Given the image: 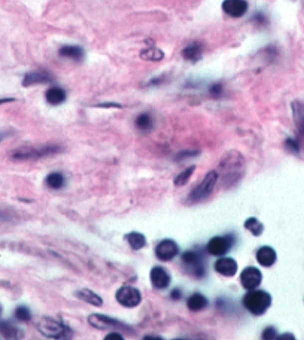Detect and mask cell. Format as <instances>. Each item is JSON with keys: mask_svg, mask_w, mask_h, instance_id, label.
Wrapping results in <instances>:
<instances>
[{"mask_svg": "<svg viewBox=\"0 0 304 340\" xmlns=\"http://www.w3.org/2000/svg\"><path fill=\"white\" fill-rule=\"evenodd\" d=\"M261 281H263V275H261V272H260L257 267H254V266L245 267L243 272L240 273V284H242V287H243L245 290H248V291L257 288V287L261 284Z\"/></svg>", "mask_w": 304, "mask_h": 340, "instance_id": "8fae6325", "label": "cell"}, {"mask_svg": "<svg viewBox=\"0 0 304 340\" xmlns=\"http://www.w3.org/2000/svg\"><path fill=\"white\" fill-rule=\"evenodd\" d=\"M170 297H172V300H179L181 299V290H173L170 293Z\"/></svg>", "mask_w": 304, "mask_h": 340, "instance_id": "d590c367", "label": "cell"}, {"mask_svg": "<svg viewBox=\"0 0 304 340\" xmlns=\"http://www.w3.org/2000/svg\"><path fill=\"white\" fill-rule=\"evenodd\" d=\"M245 228H246L248 231H251L254 236H260V234L264 231L263 223L258 221L257 218H248V220L245 221Z\"/></svg>", "mask_w": 304, "mask_h": 340, "instance_id": "4316f807", "label": "cell"}, {"mask_svg": "<svg viewBox=\"0 0 304 340\" xmlns=\"http://www.w3.org/2000/svg\"><path fill=\"white\" fill-rule=\"evenodd\" d=\"M60 55L70 58V60H75V61H81L84 58V49L81 46H73V45L69 46L67 45V46H63L60 49Z\"/></svg>", "mask_w": 304, "mask_h": 340, "instance_id": "7402d4cb", "label": "cell"}, {"mask_svg": "<svg viewBox=\"0 0 304 340\" xmlns=\"http://www.w3.org/2000/svg\"><path fill=\"white\" fill-rule=\"evenodd\" d=\"M199 151H182L176 155V160H185V158H191V157H197Z\"/></svg>", "mask_w": 304, "mask_h": 340, "instance_id": "4dcf8cb0", "label": "cell"}, {"mask_svg": "<svg viewBox=\"0 0 304 340\" xmlns=\"http://www.w3.org/2000/svg\"><path fill=\"white\" fill-rule=\"evenodd\" d=\"M1 139H3V136H1V134H0V142H1Z\"/></svg>", "mask_w": 304, "mask_h": 340, "instance_id": "ab89813d", "label": "cell"}, {"mask_svg": "<svg viewBox=\"0 0 304 340\" xmlns=\"http://www.w3.org/2000/svg\"><path fill=\"white\" fill-rule=\"evenodd\" d=\"M15 318H16L18 321H24V323H27V321H30V320H31V312H30V309H28V308H25V306H19V308H16V311H15Z\"/></svg>", "mask_w": 304, "mask_h": 340, "instance_id": "f1b7e54d", "label": "cell"}, {"mask_svg": "<svg viewBox=\"0 0 304 340\" xmlns=\"http://www.w3.org/2000/svg\"><path fill=\"white\" fill-rule=\"evenodd\" d=\"M219 172L222 176V184L224 187L230 188L236 185L245 172V158L239 151H228L221 163H219Z\"/></svg>", "mask_w": 304, "mask_h": 340, "instance_id": "6da1fadb", "label": "cell"}, {"mask_svg": "<svg viewBox=\"0 0 304 340\" xmlns=\"http://www.w3.org/2000/svg\"><path fill=\"white\" fill-rule=\"evenodd\" d=\"M234 245V237L231 234H227V236H216V237H212L207 245H206V251L210 254V255H216V257H222L225 255Z\"/></svg>", "mask_w": 304, "mask_h": 340, "instance_id": "52a82bcc", "label": "cell"}, {"mask_svg": "<svg viewBox=\"0 0 304 340\" xmlns=\"http://www.w3.org/2000/svg\"><path fill=\"white\" fill-rule=\"evenodd\" d=\"M218 179H219L218 172H216V170H209V172L204 175L202 182L190 193V196H188V199H187L188 203L193 205V203H199V202H202L204 199H207V197L212 194V191L215 190V187H216V184H218Z\"/></svg>", "mask_w": 304, "mask_h": 340, "instance_id": "277c9868", "label": "cell"}, {"mask_svg": "<svg viewBox=\"0 0 304 340\" xmlns=\"http://www.w3.org/2000/svg\"><path fill=\"white\" fill-rule=\"evenodd\" d=\"M202 43H199V42H194V43H190L184 51H182V57L185 58V60H190V61H193V63H196V61H199L200 58H202Z\"/></svg>", "mask_w": 304, "mask_h": 340, "instance_id": "d6986e66", "label": "cell"}, {"mask_svg": "<svg viewBox=\"0 0 304 340\" xmlns=\"http://www.w3.org/2000/svg\"><path fill=\"white\" fill-rule=\"evenodd\" d=\"M140 57L143 60H149V61H158L164 57V52L158 48H146L140 52Z\"/></svg>", "mask_w": 304, "mask_h": 340, "instance_id": "d4e9b609", "label": "cell"}, {"mask_svg": "<svg viewBox=\"0 0 304 340\" xmlns=\"http://www.w3.org/2000/svg\"><path fill=\"white\" fill-rule=\"evenodd\" d=\"M118 303L124 308H136L142 302V294L137 288L131 285H122L115 294Z\"/></svg>", "mask_w": 304, "mask_h": 340, "instance_id": "ba28073f", "label": "cell"}, {"mask_svg": "<svg viewBox=\"0 0 304 340\" xmlns=\"http://www.w3.org/2000/svg\"><path fill=\"white\" fill-rule=\"evenodd\" d=\"M222 10L233 18H240L248 12V3L245 0H224Z\"/></svg>", "mask_w": 304, "mask_h": 340, "instance_id": "4fadbf2b", "label": "cell"}, {"mask_svg": "<svg viewBox=\"0 0 304 340\" xmlns=\"http://www.w3.org/2000/svg\"><path fill=\"white\" fill-rule=\"evenodd\" d=\"M194 170H196V166H190L188 169L182 170V172H181V173L175 178L173 184H175L176 187H184V185L190 181V178L193 176Z\"/></svg>", "mask_w": 304, "mask_h": 340, "instance_id": "484cf974", "label": "cell"}, {"mask_svg": "<svg viewBox=\"0 0 304 340\" xmlns=\"http://www.w3.org/2000/svg\"><path fill=\"white\" fill-rule=\"evenodd\" d=\"M243 308L246 311H249L252 315H263L266 314V311L270 308L272 305V296L264 291V290H249V293H246V296L242 300Z\"/></svg>", "mask_w": 304, "mask_h": 340, "instance_id": "7a4b0ae2", "label": "cell"}, {"mask_svg": "<svg viewBox=\"0 0 304 340\" xmlns=\"http://www.w3.org/2000/svg\"><path fill=\"white\" fill-rule=\"evenodd\" d=\"M46 185L51 188V190H60L64 187L66 184V179H64V175L60 173V172H52L46 176Z\"/></svg>", "mask_w": 304, "mask_h": 340, "instance_id": "603a6c76", "label": "cell"}, {"mask_svg": "<svg viewBox=\"0 0 304 340\" xmlns=\"http://www.w3.org/2000/svg\"><path fill=\"white\" fill-rule=\"evenodd\" d=\"M255 258L263 267H270V266H273L276 263L278 255H276V251L272 246H261L257 251Z\"/></svg>", "mask_w": 304, "mask_h": 340, "instance_id": "9a60e30c", "label": "cell"}, {"mask_svg": "<svg viewBox=\"0 0 304 340\" xmlns=\"http://www.w3.org/2000/svg\"><path fill=\"white\" fill-rule=\"evenodd\" d=\"M209 91H210L212 96L218 97V96H221V93H222V85H221V84H213V85H210Z\"/></svg>", "mask_w": 304, "mask_h": 340, "instance_id": "1f68e13d", "label": "cell"}, {"mask_svg": "<svg viewBox=\"0 0 304 340\" xmlns=\"http://www.w3.org/2000/svg\"><path fill=\"white\" fill-rule=\"evenodd\" d=\"M134 124H136V127H137L139 130H149V128H152L154 121H152V116H151L149 113H140V115L136 118Z\"/></svg>", "mask_w": 304, "mask_h": 340, "instance_id": "83f0119b", "label": "cell"}, {"mask_svg": "<svg viewBox=\"0 0 304 340\" xmlns=\"http://www.w3.org/2000/svg\"><path fill=\"white\" fill-rule=\"evenodd\" d=\"M182 263L188 267V272L194 278H203L204 276V266H203V257L199 251H187L182 254Z\"/></svg>", "mask_w": 304, "mask_h": 340, "instance_id": "9c48e42d", "label": "cell"}, {"mask_svg": "<svg viewBox=\"0 0 304 340\" xmlns=\"http://www.w3.org/2000/svg\"><path fill=\"white\" fill-rule=\"evenodd\" d=\"M45 99H46V102H48L49 105L57 106V105H61V103L66 102L67 94H66V91H64L63 88H60V87H51V88L46 91Z\"/></svg>", "mask_w": 304, "mask_h": 340, "instance_id": "e0dca14e", "label": "cell"}, {"mask_svg": "<svg viewBox=\"0 0 304 340\" xmlns=\"http://www.w3.org/2000/svg\"><path fill=\"white\" fill-rule=\"evenodd\" d=\"M207 305H209V300H207L203 294H200V293H194V294L190 296L188 300H187V306H188V309L193 311V312H197V311L206 309Z\"/></svg>", "mask_w": 304, "mask_h": 340, "instance_id": "ac0fdd59", "label": "cell"}, {"mask_svg": "<svg viewBox=\"0 0 304 340\" xmlns=\"http://www.w3.org/2000/svg\"><path fill=\"white\" fill-rule=\"evenodd\" d=\"M149 278H151V282L155 288L158 290H166L170 282H172V278H170V273L161 267V266H155L151 269V273H149Z\"/></svg>", "mask_w": 304, "mask_h": 340, "instance_id": "7c38bea8", "label": "cell"}, {"mask_svg": "<svg viewBox=\"0 0 304 340\" xmlns=\"http://www.w3.org/2000/svg\"><path fill=\"white\" fill-rule=\"evenodd\" d=\"M76 296H78L81 300L87 302L88 305H93V306H97V308H100L101 305H103V300H101L100 296H99L97 293L91 291V290H87V288L79 290V291H76Z\"/></svg>", "mask_w": 304, "mask_h": 340, "instance_id": "ffe728a7", "label": "cell"}, {"mask_svg": "<svg viewBox=\"0 0 304 340\" xmlns=\"http://www.w3.org/2000/svg\"><path fill=\"white\" fill-rule=\"evenodd\" d=\"M0 333L7 338V339H16L21 336V332L18 327H15L12 323L9 321H0Z\"/></svg>", "mask_w": 304, "mask_h": 340, "instance_id": "cb8c5ba5", "label": "cell"}, {"mask_svg": "<svg viewBox=\"0 0 304 340\" xmlns=\"http://www.w3.org/2000/svg\"><path fill=\"white\" fill-rule=\"evenodd\" d=\"M287 146L293 151V152H299V143L294 139H287Z\"/></svg>", "mask_w": 304, "mask_h": 340, "instance_id": "d6a6232c", "label": "cell"}, {"mask_svg": "<svg viewBox=\"0 0 304 340\" xmlns=\"http://www.w3.org/2000/svg\"><path fill=\"white\" fill-rule=\"evenodd\" d=\"M104 339H106V340H110V339H119V340H122V339H124V336H122V335H119V333H116V332H115V333H109V335H106V336H104Z\"/></svg>", "mask_w": 304, "mask_h": 340, "instance_id": "e575fe53", "label": "cell"}, {"mask_svg": "<svg viewBox=\"0 0 304 340\" xmlns=\"http://www.w3.org/2000/svg\"><path fill=\"white\" fill-rule=\"evenodd\" d=\"M213 269H215V272H218L219 275L228 276V278H230V276H234V275H236V272H237V263H236V260L222 255L221 258H218V260L215 261Z\"/></svg>", "mask_w": 304, "mask_h": 340, "instance_id": "5bb4252c", "label": "cell"}, {"mask_svg": "<svg viewBox=\"0 0 304 340\" xmlns=\"http://www.w3.org/2000/svg\"><path fill=\"white\" fill-rule=\"evenodd\" d=\"M61 148L60 146H55V145H46V146H39V148H21V149H16L13 151L12 154V158L13 160H18V161H34V160H39V158H43V157H49V155H54L60 151Z\"/></svg>", "mask_w": 304, "mask_h": 340, "instance_id": "5b68a950", "label": "cell"}, {"mask_svg": "<svg viewBox=\"0 0 304 340\" xmlns=\"http://www.w3.org/2000/svg\"><path fill=\"white\" fill-rule=\"evenodd\" d=\"M48 82H52V76L48 72L37 70V72H31V73L25 75L22 85L30 87V85H37V84H48Z\"/></svg>", "mask_w": 304, "mask_h": 340, "instance_id": "2e32d148", "label": "cell"}, {"mask_svg": "<svg viewBox=\"0 0 304 340\" xmlns=\"http://www.w3.org/2000/svg\"><path fill=\"white\" fill-rule=\"evenodd\" d=\"M88 324L93 326L94 329H99V330H116V332H131L133 333V329L122 324L121 321L115 320V318H110L107 315H101V314H93L88 317Z\"/></svg>", "mask_w": 304, "mask_h": 340, "instance_id": "8992f818", "label": "cell"}, {"mask_svg": "<svg viewBox=\"0 0 304 340\" xmlns=\"http://www.w3.org/2000/svg\"><path fill=\"white\" fill-rule=\"evenodd\" d=\"M37 329H39V332L43 336L51 338V339H67V338L72 336V329L70 327H67L60 320L49 318V317H43L37 323Z\"/></svg>", "mask_w": 304, "mask_h": 340, "instance_id": "3957f363", "label": "cell"}, {"mask_svg": "<svg viewBox=\"0 0 304 340\" xmlns=\"http://www.w3.org/2000/svg\"><path fill=\"white\" fill-rule=\"evenodd\" d=\"M9 102H12V99H0V105H3V103H9Z\"/></svg>", "mask_w": 304, "mask_h": 340, "instance_id": "74e56055", "label": "cell"}, {"mask_svg": "<svg viewBox=\"0 0 304 340\" xmlns=\"http://www.w3.org/2000/svg\"><path fill=\"white\" fill-rule=\"evenodd\" d=\"M179 254V246L172 239H164L155 246V257L161 261H170Z\"/></svg>", "mask_w": 304, "mask_h": 340, "instance_id": "30bf717a", "label": "cell"}, {"mask_svg": "<svg viewBox=\"0 0 304 340\" xmlns=\"http://www.w3.org/2000/svg\"><path fill=\"white\" fill-rule=\"evenodd\" d=\"M125 240L128 242V245L134 249V251H139L142 248H145L146 245V237L145 234L139 233V231H131L128 234H125Z\"/></svg>", "mask_w": 304, "mask_h": 340, "instance_id": "44dd1931", "label": "cell"}, {"mask_svg": "<svg viewBox=\"0 0 304 340\" xmlns=\"http://www.w3.org/2000/svg\"><path fill=\"white\" fill-rule=\"evenodd\" d=\"M145 339H161V338H158V336H146Z\"/></svg>", "mask_w": 304, "mask_h": 340, "instance_id": "f35d334b", "label": "cell"}, {"mask_svg": "<svg viewBox=\"0 0 304 340\" xmlns=\"http://www.w3.org/2000/svg\"><path fill=\"white\" fill-rule=\"evenodd\" d=\"M278 339H294V336L293 335H281V336H278Z\"/></svg>", "mask_w": 304, "mask_h": 340, "instance_id": "8d00e7d4", "label": "cell"}, {"mask_svg": "<svg viewBox=\"0 0 304 340\" xmlns=\"http://www.w3.org/2000/svg\"><path fill=\"white\" fill-rule=\"evenodd\" d=\"M294 112H296V115H297V118H302V122H303V127H304V106L294 105Z\"/></svg>", "mask_w": 304, "mask_h": 340, "instance_id": "836d02e7", "label": "cell"}, {"mask_svg": "<svg viewBox=\"0 0 304 340\" xmlns=\"http://www.w3.org/2000/svg\"><path fill=\"white\" fill-rule=\"evenodd\" d=\"M261 338L266 340H272V339H278V333H276V329L275 327H266Z\"/></svg>", "mask_w": 304, "mask_h": 340, "instance_id": "f546056e", "label": "cell"}]
</instances>
